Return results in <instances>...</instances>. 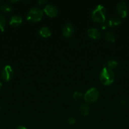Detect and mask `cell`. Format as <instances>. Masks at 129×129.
I'll list each match as a JSON object with an SVG mask.
<instances>
[{
	"mask_svg": "<svg viewBox=\"0 0 129 129\" xmlns=\"http://www.w3.org/2000/svg\"><path fill=\"white\" fill-rule=\"evenodd\" d=\"M117 66L118 62L115 60H110L107 62V68L111 69V70H112V69H114V68H116Z\"/></svg>",
	"mask_w": 129,
	"mask_h": 129,
	"instance_id": "17",
	"label": "cell"
},
{
	"mask_svg": "<svg viewBox=\"0 0 129 129\" xmlns=\"http://www.w3.org/2000/svg\"><path fill=\"white\" fill-rule=\"evenodd\" d=\"M99 95V92L96 88H91L85 93L83 98L87 103H92L97 100Z\"/></svg>",
	"mask_w": 129,
	"mask_h": 129,
	"instance_id": "4",
	"label": "cell"
},
{
	"mask_svg": "<svg viewBox=\"0 0 129 129\" xmlns=\"http://www.w3.org/2000/svg\"><path fill=\"white\" fill-rule=\"evenodd\" d=\"M1 11H3L4 13H10L12 11V7L8 4H3L1 6Z\"/></svg>",
	"mask_w": 129,
	"mask_h": 129,
	"instance_id": "15",
	"label": "cell"
},
{
	"mask_svg": "<svg viewBox=\"0 0 129 129\" xmlns=\"http://www.w3.org/2000/svg\"><path fill=\"white\" fill-rule=\"evenodd\" d=\"M22 23V18L18 15H13L10 19V24L14 27L18 26Z\"/></svg>",
	"mask_w": 129,
	"mask_h": 129,
	"instance_id": "11",
	"label": "cell"
},
{
	"mask_svg": "<svg viewBox=\"0 0 129 129\" xmlns=\"http://www.w3.org/2000/svg\"><path fill=\"white\" fill-rule=\"evenodd\" d=\"M38 3H39V5H44V4L46 3L47 1L46 0H39V1H38Z\"/></svg>",
	"mask_w": 129,
	"mask_h": 129,
	"instance_id": "20",
	"label": "cell"
},
{
	"mask_svg": "<svg viewBox=\"0 0 129 129\" xmlns=\"http://www.w3.org/2000/svg\"><path fill=\"white\" fill-rule=\"evenodd\" d=\"M1 88H2V83H1V82H0V90H1Z\"/></svg>",
	"mask_w": 129,
	"mask_h": 129,
	"instance_id": "23",
	"label": "cell"
},
{
	"mask_svg": "<svg viewBox=\"0 0 129 129\" xmlns=\"http://www.w3.org/2000/svg\"><path fill=\"white\" fill-rule=\"evenodd\" d=\"M63 35L66 37H70L74 33V28L71 23H66L62 28Z\"/></svg>",
	"mask_w": 129,
	"mask_h": 129,
	"instance_id": "8",
	"label": "cell"
},
{
	"mask_svg": "<svg viewBox=\"0 0 129 129\" xmlns=\"http://www.w3.org/2000/svg\"><path fill=\"white\" fill-rule=\"evenodd\" d=\"M87 35L93 39H98L101 37V32L96 28H91L87 30Z\"/></svg>",
	"mask_w": 129,
	"mask_h": 129,
	"instance_id": "9",
	"label": "cell"
},
{
	"mask_svg": "<svg viewBox=\"0 0 129 129\" xmlns=\"http://www.w3.org/2000/svg\"><path fill=\"white\" fill-rule=\"evenodd\" d=\"M6 22V18H5V16L0 13V30L2 31H3L5 30Z\"/></svg>",
	"mask_w": 129,
	"mask_h": 129,
	"instance_id": "16",
	"label": "cell"
},
{
	"mask_svg": "<svg viewBox=\"0 0 129 129\" xmlns=\"http://www.w3.org/2000/svg\"><path fill=\"white\" fill-rule=\"evenodd\" d=\"M76 122V118L74 117H69L67 120V123L69 125H73Z\"/></svg>",
	"mask_w": 129,
	"mask_h": 129,
	"instance_id": "19",
	"label": "cell"
},
{
	"mask_svg": "<svg viewBox=\"0 0 129 129\" xmlns=\"http://www.w3.org/2000/svg\"><path fill=\"white\" fill-rule=\"evenodd\" d=\"M44 11L50 17H55L58 14V9L53 5H46L44 8Z\"/></svg>",
	"mask_w": 129,
	"mask_h": 129,
	"instance_id": "7",
	"label": "cell"
},
{
	"mask_svg": "<svg viewBox=\"0 0 129 129\" xmlns=\"http://www.w3.org/2000/svg\"><path fill=\"white\" fill-rule=\"evenodd\" d=\"M1 78L5 81H8L12 78L13 76V71L10 65H6L4 67L1 71Z\"/></svg>",
	"mask_w": 129,
	"mask_h": 129,
	"instance_id": "5",
	"label": "cell"
},
{
	"mask_svg": "<svg viewBox=\"0 0 129 129\" xmlns=\"http://www.w3.org/2000/svg\"><path fill=\"white\" fill-rule=\"evenodd\" d=\"M16 129H27L26 127H24V126H18Z\"/></svg>",
	"mask_w": 129,
	"mask_h": 129,
	"instance_id": "21",
	"label": "cell"
},
{
	"mask_svg": "<svg viewBox=\"0 0 129 129\" xmlns=\"http://www.w3.org/2000/svg\"><path fill=\"white\" fill-rule=\"evenodd\" d=\"M79 112L81 115L83 116H87L89 113V107L86 103H83L81 105L79 108Z\"/></svg>",
	"mask_w": 129,
	"mask_h": 129,
	"instance_id": "13",
	"label": "cell"
},
{
	"mask_svg": "<svg viewBox=\"0 0 129 129\" xmlns=\"http://www.w3.org/2000/svg\"><path fill=\"white\" fill-rule=\"evenodd\" d=\"M83 96V94L82 93H80L78 91H75L73 94V98L74 100H78L81 99Z\"/></svg>",
	"mask_w": 129,
	"mask_h": 129,
	"instance_id": "18",
	"label": "cell"
},
{
	"mask_svg": "<svg viewBox=\"0 0 129 129\" xmlns=\"http://www.w3.org/2000/svg\"><path fill=\"white\" fill-rule=\"evenodd\" d=\"M118 13L122 18H125L127 16L128 13V8L125 1H121L118 3L116 6Z\"/></svg>",
	"mask_w": 129,
	"mask_h": 129,
	"instance_id": "6",
	"label": "cell"
},
{
	"mask_svg": "<svg viewBox=\"0 0 129 129\" xmlns=\"http://www.w3.org/2000/svg\"><path fill=\"white\" fill-rule=\"evenodd\" d=\"M106 8L101 5H98L92 12V18L94 21L103 23L106 20Z\"/></svg>",
	"mask_w": 129,
	"mask_h": 129,
	"instance_id": "2",
	"label": "cell"
},
{
	"mask_svg": "<svg viewBox=\"0 0 129 129\" xmlns=\"http://www.w3.org/2000/svg\"><path fill=\"white\" fill-rule=\"evenodd\" d=\"M107 25H106V24H103V25H102V26H101V28H102V29H104V28H106V27H107Z\"/></svg>",
	"mask_w": 129,
	"mask_h": 129,
	"instance_id": "22",
	"label": "cell"
},
{
	"mask_svg": "<svg viewBox=\"0 0 129 129\" xmlns=\"http://www.w3.org/2000/svg\"><path fill=\"white\" fill-rule=\"evenodd\" d=\"M43 16V10L39 7H34L30 9L27 15V19L32 22L40 21Z\"/></svg>",
	"mask_w": 129,
	"mask_h": 129,
	"instance_id": "3",
	"label": "cell"
},
{
	"mask_svg": "<svg viewBox=\"0 0 129 129\" xmlns=\"http://www.w3.org/2000/svg\"><path fill=\"white\" fill-rule=\"evenodd\" d=\"M39 34L42 37L47 38L51 35V31L49 28L46 27V26H43L39 30Z\"/></svg>",
	"mask_w": 129,
	"mask_h": 129,
	"instance_id": "12",
	"label": "cell"
},
{
	"mask_svg": "<svg viewBox=\"0 0 129 129\" xmlns=\"http://www.w3.org/2000/svg\"><path fill=\"white\" fill-rule=\"evenodd\" d=\"M105 39L109 42L113 43L115 41V35L111 31H106L105 33Z\"/></svg>",
	"mask_w": 129,
	"mask_h": 129,
	"instance_id": "14",
	"label": "cell"
},
{
	"mask_svg": "<svg viewBox=\"0 0 129 129\" xmlns=\"http://www.w3.org/2000/svg\"><path fill=\"white\" fill-rule=\"evenodd\" d=\"M100 81L104 85H110L115 80V74L111 69L104 66L100 74Z\"/></svg>",
	"mask_w": 129,
	"mask_h": 129,
	"instance_id": "1",
	"label": "cell"
},
{
	"mask_svg": "<svg viewBox=\"0 0 129 129\" xmlns=\"http://www.w3.org/2000/svg\"><path fill=\"white\" fill-rule=\"evenodd\" d=\"M121 23V21L120 18L118 16H113L108 20L106 24L108 26H115L120 25Z\"/></svg>",
	"mask_w": 129,
	"mask_h": 129,
	"instance_id": "10",
	"label": "cell"
}]
</instances>
